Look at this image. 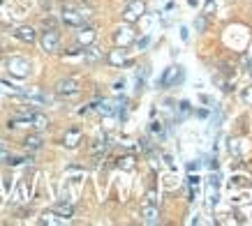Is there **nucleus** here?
I'll return each mask as SVG.
<instances>
[{
    "label": "nucleus",
    "mask_w": 252,
    "mask_h": 226,
    "mask_svg": "<svg viewBox=\"0 0 252 226\" xmlns=\"http://www.w3.org/2000/svg\"><path fill=\"white\" fill-rule=\"evenodd\" d=\"M88 16H91V9L79 7L77 2H63L61 21L65 23V26H72V28H81V26H86Z\"/></svg>",
    "instance_id": "f257e3e1"
},
{
    "label": "nucleus",
    "mask_w": 252,
    "mask_h": 226,
    "mask_svg": "<svg viewBox=\"0 0 252 226\" xmlns=\"http://www.w3.org/2000/svg\"><path fill=\"white\" fill-rule=\"evenodd\" d=\"M79 90H81V83H79V79H72V76L56 81V85H54V92L58 97H72V95H77Z\"/></svg>",
    "instance_id": "f03ea898"
},
{
    "label": "nucleus",
    "mask_w": 252,
    "mask_h": 226,
    "mask_svg": "<svg viewBox=\"0 0 252 226\" xmlns=\"http://www.w3.org/2000/svg\"><path fill=\"white\" fill-rule=\"evenodd\" d=\"M39 46H42V51L44 53H56L58 51V46H61V35L56 28H49L39 35Z\"/></svg>",
    "instance_id": "7ed1b4c3"
},
{
    "label": "nucleus",
    "mask_w": 252,
    "mask_h": 226,
    "mask_svg": "<svg viewBox=\"0 0 252 226\" xmlns=\"http://www.w3.org/2000/svg\"><path fill=\"white\" fill-rule=\"evenodd\" d=\"M116 46H121V49H127V46L134 42V30H132V23H125V26H118L111 35Z\"/></svg>",
    "instance_id": "20e7f679"
},
{
    "label": "nucleus",
    "mask_w": 252,
    "mask_h": 226,
    "mask_svg": "<svg viewBox=\"0 0 252 226\" xmlns=\"http://www.w3.org/2000/svg\"><path fill=\"white\" fill-rule=\"evenodd\" d=\"M7 72L12 76H16V79H26V76L31 74V62L26 60V58L14 56V58H9L7 60Z\"/></svg>",
    "instance_id": "39448f33"
},
{
    "label": "nucleus",
    "mask_w": 252,
    "mask_h": 226,
    "mask_svg": "<svg viewBox=\"0 0 252 226\" xmlns=\"http://www.w3.org/2000/svg\"><path fill=\"white\" fill-rule=\"evenodd\" d=\"M146 12V5L141 2V0H130V5L125 7V12H123V21L125 23H137L141 16H144Z\"/></svg>",
    "instance_id": "423d86ee"
},
{
    "label": "nucleus",
    "mask_w": 252,
    "mask_h": 226,
    "mask_svg": "<svg viewBox=\"0 0 252 226\" xmlns=\"http://www.w3.org/2000/svg\"><path fill=\"white\" fill-rule=\"evenodd\" d=\"M81 139H84V132L79 127H69L65 134H63V145L69 148V150H74L79 143H81Z\"/></svg>",
    "instance_id": "0eeeda50"
},
{
    "label": "nucleus",
    "mask_w": 252,
    "mask_h": 226,
    "mask_svg": "<svg viewBox=\"0 0 252 226\" xmlns=\"http://www.w3.org/2000/svg\"><path fill=\"white\" fill-rule=\"evenodd\" d=\"M95 39H97V30H95V28H91V26H81V28H77V44L91 46Z\"/></svg>",
    "instance_id": "6e6552de"
},
{
    "label": "nucleus",
    "mask_w": 252,
    "mask_h": 226,
    "mask_svg": "<svg viewBox=\"0 0 252 226\" xmlns=\"http://www.w3.org/2000/svg\"><path fill=\"white\" fill-rule=\"evenodd\" d=\"M14 37L19 42H23V44H35L37 42V32H35L32 26H19L14 30Z\"/></svg>",
    "instance_id": "1a4fd4ad"
},
{
    "label": "nucleus",
    "mask_w": 252,
    "mask_h": 226,
    "mask_svg": "<svg viewBox=\"0 0 252 226\" xmlns=\"http://www.w3.org/2000/svg\"><path fill=\"white\" fill-rule=\"evenodd\" d=\"M107 62L109 65H114V67H123V65H127V51L125 49H121V46H116L114 51H109L107 56Z\"/></svg>",
    "instance_id": "9d476101"
},
{
    "label": "nucleus",
    "mask_w": 252,
    "mask_h": 226,
    "mask_svg": "<svg viewBox=\"0 0 252 226\" xmlns=\"http://www.w3.org/2000/svg\"><path fill=\"white\" fill-rule=\"evenodd\" d=\"M65 222H67V219L61 217L56 210H46L39 215V224H46V226H61V224H65Z\"/></svg>",
    "instance_id": "9b49d317"
},
{
    "label": "nucleus",
    "mask_w": 252,
    "mask_h": 226,
    "mask_svg": "<svg viewBox=\"0 0 252 226\" xmlns=\"http://www.w3.org/2000/svg\"><path fill=\"white\" fill-rule=\"evenodd\" d=\"M42 145H44V139H42V134H28L26 139H23V148H26L28 152L42 150Z\"/></svg>",
    "instance_id": "f8f14e48"
},
{
    "label": "nucleus",
    "mask_w": 252,
    "mask_h": 226,
    "mask_svg": "<svg viewBox=\"0 0 252 226\" xmlns=\"http://www.w3.org/2000/svg\"><path fill=\"white\" fill-rule=\"evenodd\" d=\"M141 217H144L146 224H158V217H160L158 205H155V203H146L144 210H141Z\"/></svg>",
    "instance_id": "ddd939ff"
},
{
    "label": "nucleus",
    "mask_w": 252,
    "mask_h": 226,
    "mask_svg": "<svg viewBox=\"0 0 252 226\" xmlns=\"http://www.w3.org/2000/svg\"><path fill=\"white\" fill-rule=\"evenodd\" d=\"M28 125H32L35 129H46V127H49V118H46L44 113H35V111H32L31 122H28Z\"/></svg>",
    "instance_id": "4468645a"
},
{
    "label": "nucleus",
    "mask_w": 252,
    "mask_h": 226,
    "mask_svg": "<svg viewBox=\"0 0 252 226\" xmlns=\"http://www.w3.org/2000/svg\"><path fill=\"white\" fill-rule=\"evenodd\" d=\"M93 109H97V113H102V115H111V113L116 111L114 102H109V99H102L97 104H93Z\"/></svg>",
    "instance_id": "2eb2a0df"
},
{
    "label": "nucleus",
    "mask_w": 252,
    "mask_h": 226,
    "mask_svg": "<svg viewBox=\"0 0 252 226\" xmlns=\"http://www.w3.org/2000/svg\"><path fill=\"white\" fill-rule=\"evenodd\" d=\"M54 210L58 212L61 217L69 219V217H72V215H74V205H72V203H65V201H63V203H58V205H56Z\"/></svg>",
    "instance_id": "dca6fc26"
},
{
    "label": "nucleus",
    "mask_w": 252,
    "mask_h": 226,
    "mask_svg": "<svg viewBox=\"0 0 252 226\" xmlns=\"http://www.w3.org/2000/svg\"><path fill=\"white\" fill-rule=\"evenodd\" d=\"M84 53V58H86V62H97V60H102V53L97 51V49H93V46H88L86 51H81Z\"/></svg>",
    "instance_id": "f3484780"
},
{
    "label": "nucleus",
    "mask_w": 252,
    "mask_h": 226,
    "mask_svg": "<svg viewBox=\"0 0 252 226\" xmlns=\"http://www.w3.org/2000/svg\"><path fill=\"white\" fill-rule=\"evenodd\" d=\"M118 166H121L123 171H132V169H134V157H130V155H125V157L118 159Z\"/></svg>",
    "instance_id": "a211bd4d"
},
{
    "label": "nucleus",
    "mask_w": 252,
    "mask_h": 226,
    "mask_svg": "<svg viewBox=\"0 0 252 226\" xmlns=\"http://www.w3.org/2000/svg\"><path fill=\"white\" fill-rule=\"evenodd\" d=\"M104 148H107V141H104V136H102V139H97V141L93 143V155H99Z\"/></svg>",
    "instance_id": "6ab92c4d"
},
{
    "label": "nucleus",
    "mask_w": 252,
    "mask_h": 226,
    "mask_svg": "<svg viewBox=\"0 0 252 226\" xmlns=\"http://www.w3.org/2000/svg\"><path fill=\"white\" fill-rule=\"evenodd\" d=\"M21 162H26V159H23V157H14V155H9V157H7V162H5V164H9V166H16V164H21Z\"/></svg>",
    "instance_id": "aec40b11"
},
{
    "label": "nucleus",
    "mask_w": 252,
    "mask_h": 226,
    "mask_svg": "<svg viewBox=\"0 0 252 226\" xmlns=\"http://www.w3.org/2000/svg\"><path fill=\"white\" fill-rule=\"evenodd\" d=\"M211 9H215V0H208V2H206V12H204V14H211Z\"/></svg>",
    "instance_id": "412c9836"
},
{
    "label": "nucleus",
    "mask_w": 252,
    "mask_h": 226,
    "mask_svg": "<svg viewBox=\"0 0 252 226\" xmlns=\"http://www.w3.org/2000/svg\"><path fill=\"white\" fill-rule=\"evenodd\" d=\"M204 28H206V21H204V19H197V30L201 32Z\"/></svg>",
    "instance_id": "4be33fe9"
},
{
    "label": "nucleus",
    "mask_w": 252,
    "mask_h": 226,
    "mask_svg": "<svg viewBox=\"0 0 252 226\" xmlns=\"http://www.w3.org/2000/svg\"><path fill=\"white\" fill-rule=\"evenodd\" d=\"M146 203H155V192H148V196H146Z\"/></svg>",
    "instance_id": "5701e85b"
},
{
    "label": "nucleus",
    "mask_w": 252,
    "mask_h": 226,
    "mask_svg": "<svg viewBox=\"0 0 252 226\" xmlns=\"http://www.w3.org/2000/svg\"><path fill=\"white\" fill-rule=\"evenodd\" d=\"M5 152H7V143L0 139V155H5Z\"/></svg>",
    "instance_id": "b1692460"
},
{
    "label": "nucleus",
    "mask_w": 252,
    "mask_h": 226,
    "mask_svg": "<svg viewBox=\"0 0 252 226\" xmlns=\"http://www.w3.org/2000/svg\"><path fill=\"white\" fill-rule=\"evenodd\" d=\"M148 42H151V37H144L141 42H139V49H146V46H148Z\"/></svg>",
    "instance_id": "393cba45"
}]
</instances>
